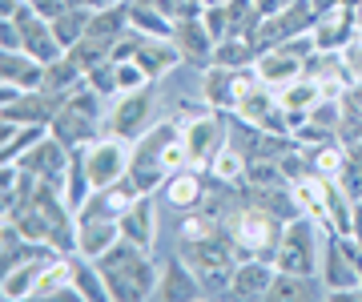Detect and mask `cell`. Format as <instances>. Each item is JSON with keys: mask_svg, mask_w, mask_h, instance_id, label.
Segmentation results:
<instances>
[{"mask_svg": "<svg viewBox=\"0 0 362 302\" xmlns=\"http://www.w3.org/2000/svg\"><path fill=\"white\" fill-rule=\"evenodd\" d=\"M318 101H322V85H318L314 77H306V73L278 89V105H282L286 113H310Z\"/></svg>", "mask_w": 362, "mask_h": 302, "instance_id": "44dd1931", "label": "cell"}, {"mask_svg": "<svg viewBox=\"0 0 362 302\" xmlns=\"http://www.w3.org/2000/svg\"><path fill=\"white\" fill-rule=\"evenodd\" d=\"M65 105V93L52 89H21L13 101H4V117L25 121V125H52V117Z\"/></svg>", "mask_w": 362, "mask_h": 302, "instance_id": "ba28073f", "label": "cell"}, {"mask_svg": "<svg viewBox=\"0 0 362 302\" xmlns=\"http://www.w3.org/2000/svg\"><path fill=\"white\" fill-rule=\"evenodd\" d=\"M49 254H57L49 242L25 238L13 222H4V230H0V270H4V274H8V270H16V266L33 262V258H49Z\"/></svg>", "mask_w": 362, "mask_h": 302, "instance_id": "7c38bea8", "label": "cell"}, {"mask_svg": "<svg viewBox=\"0 0 362 302\" xmlns=\"http://www.w3.org/2000/svg\"><path fill=\"white\" fill-rule=\"evenodd\" d=\"M97 266H101L105 282H109V298L129 302V298H153L157 294L161 262L145 246L129 242V238H121L113 250H105L97 258Z\"/></svg>", "mask_w": 362, "mask_h": 302, "instance_id": "6da1fadb", "label": "cell"}, {"mask_svg": "<svg viewBox=\"0 0 362 302\" xmlns=\"http://www.w3.org/2000/svg\"><path fill=\"white\" fill-rule=\"evenodd\" d=\"M286 222L274 218L270 210L254 206L246 194V206L230 218V234H233V246H238V262L242 258H270L274 262V250H278V238H282Z\"/></svg>", "mask_w": 362, "mask_h": 302, "instance_id": "5b68a950", "label": "cell"}, {"mask_svg": "<svg viewBox=\"0 0 362 302\" xmlns=\"http://www.w3.org/2000/svg\"><path fill=\"white\" fill-rule=\"evenodd\" d=\"M334 182L342 185L346 197H354V202L362 197V141L346 145V161H342V170H338Z\"/></svg>", "mask_w": 362, "mask_h": 302, "instance_id": "83f0119b", "label": "cell"}, {"mask_svg": "<svg viewBox=\"0 0 362 302\" xmlns=\"http://www.w3.org/2000/svg\"><path fill=\"white\" fill-rule=\"evenodd\" d=\"M181 141L189 149V161H194L197 170H206L209 158L226 145V117H221L218 109H209L202 117L181 121Z\"/></svg>", "mask_w": 362, "mask_h": 302, "instance_id": "52a82bcc", "label": "cell"}, {"mask_svg": "<svg viewBox=\"0 0 362 302\" xmlns=\"http://www.w3.org/2000/svg\"><path fill=\"white\" fill-rule=\"evenodd\" d=\"M81 158H85V170H89V182L93 190H109L113 182L121 178H129V161H133V145L121 141V137H97L93 145L81 149Z\"/></svg>", "mask_w": 362, "mask_h": 302, "instance_id": "8992f818", "label": "cell"}, {"mask_svg": "<svg viewBox=\"0 0 362 302\" xmlns=\"http://www.w3.org/2000/svg\"><path fill=\"white\" fill-rule=\"evenodd\" d=\"M157 121H165V105H161V93H157V81H149L145 89L133 93H117L109 109H105V133L109 137H121V141H137L153 129Z\"/></svg>", "mask_w": 362, "mask_h": 302, "instance_id": "3957f363", "label": "cell"}, {"mask_svg": "<svg viewBox=\"0 0 362 302\" xmlns=\"http://www.w3.org/2000/svg\"><path fill=\"white\" fill-rule=\"evenodd\" d=\"M117 65V93H133V89H145L149 85V73H145L137 61H113Z\"/></svg>", "mask_w": 362, "mask_h": 302, "instance_id": "4dcf8cb0", "label": "cell"}, {"mask_svg": "<svg viewBox=\"0 0 362 302\" xmlns=\"http://www.w3.org/2000/svg\"><path fill=\"white\" fill-rule=\"evenodd\" d=\"M169 40L177 45L181 61H189V65H214V49H218V40L209 37L206 21H202V13L194 16H181V21H173V33H169Z\"/></svg>", "mask_w": 362, "mask_h": 302, "instance_id": "9c48e42d", "label": "cell"}, {"mask_svg": "<svg viewBox=\"0 0 362 302\" xmlns=\"http://www.w3.org/2000/svg\"><path fill=\"white\" fill-rule=\"evenodd\" d=\"M117 222H121V238H129V242H137V246H145L153 254L157 230H161V202L153 194H141Z\"/></svg>", "mask_w": 362, "mask_h": 302, "instance_id": "30bf717a", "label": "cell"}, {"mask_svg": "<svg viewBox=\"0 0 362 302\" xmlns=\"http://www.w3.org/2000/svg\"><path fill=\"white\" fill-rule=\"evenodd\" d=\"M202 197H206V182H202V170H177V173H169L165 185H161V202H165L169 210H197L202 206Z\"/></svg>", "mask_w": 362, "mask_h": 302, "instance_id": "5bb4252c", "label": "cell"}, {"mask_svg": "<svg viewBox=\"0 0 362 302\" xmlns=\"http://www.w3.org/2000/svg\"><path fill=\"white\" fill-rule=\"evenodd\" d=\"M89 21H93V8H89V4H69L65 13L52 21V33H57V40L65 45V53L77 45L81 37H85V33H89Z\"/></svg>", "mask_w": 362, "mask_h": 302, "instance_id": "d4e9b609", "label": "cell"}, {"mask_svg": "<svg viewBox=\"0 0 362 302\" xmlns=\"http://www.w3.org/2000/svg\"><path fill=\"white\" fill-rule=\"evenodd\" d=\"M69 266H73V286H77L81 298H89V302L109 298V282H105L101 266L93 262V258H85V254H69Z\"/></svg>", "mask_w": 362, "mask_h": 302, "instance_id": "ffe728a7", "label": "cell"}, {"mask_svg": "<svg viewBox=\"0 0 362 302\" xmlns=\"http://www.w3.org/2000/svg\"><path fill=\"white\" fill-rule=\"evenodd\" d=\"M258 45L250 37H226L218 40V49H214V65H226V69H254V61H258Z\"/></svg>", "mask_w": 362, "mask_h": 302, "instance_id": "603a6c76", "label": "cell"}, {"mask_svg": "<svg viewBox=\"0 0 362 302\" xmlns=\"http://www.w3.org/2000/svg\"><path fill=\"white\" fill-rule=\"evenodd\" d=\"M105 109H109L105 97L85 81L81 89H73L65 97V105L52 117L49 133L57 141H65L69 149H85V145H93L97 137H105Z\"/></svg>", "mask_w": 362, "mask_h": 302, "instance_id": "7a4b0ae2", "label": "cell"}, {"mask_svg": "<svg viewBox=\"0 0 362 302\" xmlns=\"http://www.w3.org/2000/svg\"><path fill=\"white\" fill-rule=\"evenodd\" d=\"M306 158H310V173L318 178H338L342 161H346V145L338 141H322V145H306Z\"/></svg>", "mask_w": 362, "mask_h": 302, "instance_id": "4316f807", "label": "cell"}, {"mask_svg": "<svg viewBox=\"0 0 362 302\" xmlns=\"http://www.w3.org/2000/svg\"><path fill=\"white\" fill-rule=\"evenodd\" d=\"M330 226L314 222V218H294L286 222L282 238H278V250H274V266L278 270H290V274H318L322 266V242Z\"/></svg>", "mask_w": 362, "mask_h": 302, "instance_id": "277c9868", "label": "cell"}, {"mask_svg": "<svg viewBox=\"0 0 362 302\" xmlns=\"http://www.w3.org/2000/svg\"><path fill=\"white\" fill-rule=\"evenodd\" d=\"M129 28H137L145 37H169L173 33V21L161 8L145 4V0H129Z\"/></svg>", "mask_w": 362, "mask_h": 302, "instance_id": "484cf974", "label": "cell"}, {"mask_svg": "<svg viewBox=\"0 0 362 302\" xmlns=\"http://www.w3.org/2000/svg\"><path fill=\"white\" fill-rule=\"evenodd\" d=\"M85 85V69L77 65V57L73 53H65V57H57V61H49L45 65V85L40 89H52V93H73V89H81Z\"/></svg>", "mask_w": 362, "mask_h": 302, "instance_id": "7402d4cb", "label": "cell"}, {"mask_svg": "<svg viewBox=\"0 0 362 302\" xmlns=\"http://www.w3.org/2000/svg\"><path fill=\"white\" fill-rule=\"evenodd\" d=\"M153 298H206L202 294V278H197V270L181 254H173V258H165L161 262V278H157V294Z\"/></svg>", "mask_w": 362, "mask_h": 302, "instance_id": "8fae6325", "label": "cell"}, {"mask_svg": "<svg viewBox=\"0 0 362 302\" xmlns=\"http://www.w3.org/2000/svg\"><path fill=\"white\" fill-rule=\"evenodd\" d=\"M246 165L250 161L242 158V149H233L230 141L221 145L218 153L209 158V165H206V173L214 178V182H230V185H242L246 182Z\"/></svg>", "mask_w": 362, "mask_h": 302, "instance_id": "cb8c5ba5", "label": "cell"}, {"mask_svg": "<svg viewBox=\"0 0 362 302\" xmlns=\"http://www.w3.org/2000/svg\"><path fill=\"white\" fill-rule=\"evenodd\" d=\"M278 278V266L270 258H242L233 266V298H266Z\"/></svg>", "mask_w": 362, "mask_h": 302, "instance_id": "4fadbf2b", "label": "cell"}, {"mask_svg": "<svg viewBox=\"0 0 362 302\" xmlns=\"http://www.w3.org/2000/svg\"><path fill=\"white\" fill-rule=\"evenodd\" d=\"M52 258H57V254H49V258H33V262L8 270L4 282H0V294H4L8 302H33V290H37L40 274H45V266H49Z\"/></svg>", "mask_w": 362, "mask_h": 302, "instance_id": "ac0fdd59", "label": "cell"}, {"mask_svg": "<svg viewBox=\"0 0 362 302\" xmlns=\"http://www.w3.org/2000/svg\"><path fill=\"white\" fill-rule=\"evenodd\" d=\"M85 81L101 93L105 101H113V97H117V65H113V61H105V65L89 69V73H85Z\"/></svg>", "mask_w": 362, "mask_h": 302, "instance_id": "1f68e13d", "label": "cell"}, {"mask_svg": "<svg viewBox=\"0 0 362 302\" xmlns=\"http://www.w3.org/2000/svg\"><path fill=\"white\" fill-rule=\"evenodd\" d=\"M206 101L218 113H233V105H238V69L206 65Z\"/></svg>", "mask_w": 362, "mask_h": 302, "instance_id": "d6986e66", "label": "cell"}, {"mask_svg": "<svg viewBox=\"0 0 362 302\" xmlns=\"http://www.w3.org/2000/svg\"><path fill=\"white\" fill-rule=\"evenodd\" d=\"M254 73H258L266 85L282 89V85H290V81H298L302 73H306V61L294 57L290 49H282V45H274V49H266V53L254 61Z\"/></svg>", "mask_w": 362, "mask_h": 302, "instance_id": "9a60e30c", "label": "cell"}, {"mask_svg": "<svg viewBox=\"0 0 362 302\" xmlns=\"http://www.w3.org/2000/svg\"><path fill=\"white\" fill-rule=\"evenodd\" d=\"M0 77H4V85H16V89H40L45 85V65L37 57H28L25 49H16V53L0 57Z\"/></svg>", "mask_w": 362, "mask_h": 302, "instance_id": "e0dca14e", "label": "cell"}, {"mask_svg": "<svg viewBox=\"0 0 362 302\" xmlns=\"http://www.w3.org/2000/svg\"><path fill=\"white\" fill-rule=\"evenodd\" d=\"M202 21H206V28H209V37L214 40H226L233 33L230 0H206V4H202Z\"/></svg>", "mask_w": 362, "mask_h": 302, "instance_id": "f1b7e54d", "label": "cell"}, {"mask_svg": "<svg viewBox=\"0 0 362 302\" xmlns=\"http://www.w3.org/2000/svg\"><path fill=\"white\" fill-rule=\"evenodd\" d=\"M121 242V222L117 218H89V222H77V254L85 258H101L105 250H113Z\"/></svg>", "mask_w": 362, "mask_h": 302, "instance_id": "2e32d148", "label": "cell"}, {"mask_svg": "<svg viewBox=\"0 0 362 302\" xmlns=\"http://www.w3.org/2000/svg\"><path fill=\"white\" fill-rule=\"evenodd\" d=\"M334 137L342 145H354V141H362V101H354V97H342V117H338V129H334Z\"/></svg>", "mask_w": 362, "mask_h": 302, "instance_id": "f546056e", "label": "cell"}, {"mask_svg": "<svg viewBox=\"0 0 362 302\" xmlns=\"http://www.w3.org/2000/svg\"><path fill=\"white\" fill-rule=\"evenodd\" d=\"M0 45H4V53L25 49V37H21V25H16V21H4V28H0Z\"/></svg>", "mask_w": 362, "mask_h": 302, "instance_id": "d6a6232c", "label": "cell"}]
</instances>
